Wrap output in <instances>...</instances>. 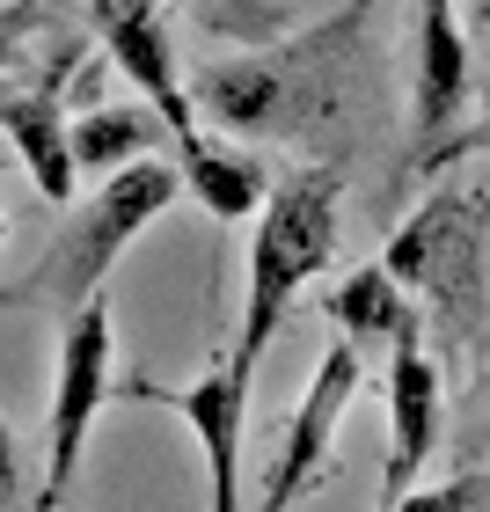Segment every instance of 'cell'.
Masks as SVG:
<instances>
[{"label":"cell","instance_id":"6da1fadb","mask_svg":"<svg viewBox=\"0 0 490 512\" xmlns=\"http://www.w3.org/2000/svg\"><path fill=\"white\" fill-rule=\"evenodd\" d=\"M366 8L330 15L308 37H286L278 52H249V59H213L191 81V110L213 118L227 139H322L344 103H352V59L366 37Z\"/></svg>","mask_w":490,"mask_h":512},{"label":"cell","instance_id":"7a4b0ae2","mask_svg":"<svg viewBox=\"0 0 490 512\" xmlns=\"http://www.w3.org/2000/svg\"><path fill=\"white\" fill-rule=\"evenodd\" d=\"M176 191H183V176L169 169V161L139 154V161H125V169H110L81 205H59L66 220L52 227V242H44L37 264L22 271L15 286H0V308H37V315L66 322L81 300H96L110 286L118 256L169 213Z\"/></svg>","mask_w":490,"mask_h":512},{"label":"cell","instance_id":"3957f363","mask_svg":"<svg viewBox=\"0 0 490 512\" xmlns=\"http://www.w3.org/2000/svg\"><path fill=\"white\" fill-rule=\"evenodd\" d=\"M344 235V169L337 161H308V169L278 176L271 198L256 205V242H249V293H242V337H235V374L256 388L271 337L286 330L293 300L308 293V278L337 256Z\"/></svg>","mask_w":490,"mask_h":512},{"label":"cell","instance_id":"277c9868","mask_svg":"<svg viewBox=\"0 0 490 512\" xmlns=\"http://www.w3.org/2000/svg\"><path fill=\"white\" fill-rule=\"evenodd\" d=\"M388 278L425 300L454 366H476L483 315H490V183H439L381 249Z\"/></svg>","mask_w":490,"mask_h":512},{"label":"cell","instance_id":"5b68a950","mask_svg":"<svg viewBox=\"0 0 490 512\" xmlns=\"http://www.w3.org/2000/svg\"><path fill=\"white\" fill-rule=\"evenodd\" d=\"M110 359H118V322H110V300L96 293L59 322V381H52V425H44V498H37V512H66L88 425L110 403Z\"/></svg>","mask_w":490,"mask_h":512},{"label":"cell","instance_id":"8992f818","mask_svg":"<svg viewBox=\"0 0 490 512\" xmlns=\"http://www.w3.org/2000/svg\"><path fill=\"white\" fill-rule=\"evenodd\" d=\"M410 169L432 176L439 154L469 125V96H476V59H469V30H461L454 0H417V30H410Z\"/></svg>","mask_w":490,"mask_h":512},{"label":"cell","instance_id":"52a82bcc","mask_svg":"<svg viewBox=\"0 0 490 512\" xmlns=\"http://www.w3.org/2000/svg\"><path fill=\"white\" fill-rule=\"evenodd\" d=\"M352 395H359V344L337 337L330 352H322L308 395L293 403L286 432H278V454H271V476H264V505L256 512H293L322 476H330V447H337V425H344V410H352Z\"/></svg>","mask_w":490,"mask_h":512},{"label":"cell","instance_id":"ba28073f","mask_svg":"<svg viewBox=\"0 0 490 512\" xmlns=\"http://www.w3.org/2000/svg\"><path fill=\"white\" fill-rule=\"evenodd\" d=\"M96 15V37H103V59L154 103V118L169 125V139L198 132V110H191V88L176 81V37H169V8L161 0H88Z\"/></svg>","mask_w":490,"mask_h":512},{"label":"cell","instance_id":"9c48e42d","mask_svg":"<svg viewBox=\"0 0 490 512\" xmlns=\"http://www.w3.org/2000/svg\"><path fill=\"white\" fill-rule=\"evenodd\" d=\"M125 403L176 410L183 425L198 432V447H205V512H242V505H235V454H242V432H249V381L235 374V366L213 359L191 388L132 381V388H125Z\"/></svg>","mask_w":490,"mask_h":512},{"label":"cell","instance_id":"30bf717a","mask_svg":"<svg viewBox=\"0 0 490 512\" xmlns=\"http://www.w3.org/2000/svg\"><path fill=\"white\" fill-rule=\"evenodd\" d=\"M439 403H447V381H439V359L425 352V330L388 344V469H381V512L417 483V469L439 447Z\"/></svg>","mask_w":490,"mask_h":512},{"label":"cell","instance_id":"8fae6325","mask_svg":"<svg viewBox=\"0 0 490 512\" xmlns=\"http://www.w3.org/2000/svg\"><path fill=\"white\" fill-rule=\"evenodd\" d=\"M66 81H74V52H59L30 88L0 81V139L15 147V161L52 205H74V183H81L74 147H66Z\"/></svg>","mask_w":490,"mask_h":512},{"label":"cell","instance_id":"7c38bea8","mask_svg":"<svg viewBox=\"0 0 490 512\" xmlns=\"http://www.w3.org/2000/svg\"><path fill=\"white\" fill-rule=\"evenodd\" d=\"M176 176L213 220H249L256 205L271 198V169L256 161L235 139H213V132H183L176 139Z\"/></svg>","mask_w":490,"mask_h":512},{"label":"cell","instance_id":"4fadbf2b","mask_svg":"<svg viewBox=\"0 0 490 512\" xmlns=\"http://www.w3.org/2000/svg\"><path fill=\"white\" fill-rule=\"evenodd\" d=\"M322 315H330L352 344H395V337L425 330L417 308H410V293L388 278V264H359L344 286H330L322 293Z\"/></svg>","mask_w":490,"mask_h":512},{"label":"cell","instance_id":"5bb4252c","mask_svg":"<svg viewBox=\"0 0 490 512\" xmlns=\"http://www.w3.org/2000/svg\"><path fill=\"white\" fill-rule=\"evenodd\" d=\"M161 132L169 125L147 118V110H132V103H88L81 118L66 125V147H74V169L110 176V169H125V161H139Z\"/></svg>","mask_w":490,"mask_h":512},{"label":"cell","instance_id":"9a60e30c","mask_svg":"<svg viewBox=\"0 0 490 512\" xmlns=\"http://www.w3.org/2000/svg\"><path fill=\"white\" fill-rule=\"evenodd\" d=\"M388 512H490V469H461L432 491H403Z\"/></svg>","mask_w":490,"mask_h":512},{"label":"cell","instance_id":"2e32d148","mask_svg":"<svg viewBox=\"0 0 490 512\" xmlns=\"http://www.w3.org/2000/svg\"><path fill=\"white\" fill-rule=\"evenodd\" d=\"M52 22H59V0H8L0 8V74L30 59V37L52 30Z\"/></svg>","mask_w":490,"mask_h":512},{"label":"cell","instance_id":"e0dca14e","mask_svg":"<svg viewBox=\"0 0 490 512\" xmlns=\"http://www.w3.org/2000/svg\"><path fill=\"white\" fill-rule=\"evenodd\" d=\"M0 512H22V454H15L8 417H0Z\"/></svg>","mask_w":490,"mask_h":512},{"label":"cell","instance_id":"ac0fdd59","mask_svg":"<svg viewBox=\"0 0 490 512\" xmlns=\"http://www.w3.org/2000/svg\"><path fill=\"white\" fill-rule=\"evenodd\" d=\"M469 154H490V118H476V125H461V139L447 154H439V169H447V161H469Z\"/></svg>","mask_w":490,"mask_h":512},{"label":"cell","instance_id":"d6986e66","mask_svg":"<svg viewBox=\"0 0 490 512\" xmlns=\"http://www.w3.org/2000/svg\"><path fill=\"white\" fill-rule=\"evenodd\" d=\"M469 30H476V44H483V66H490V0H476V8H469Z\"/></svg>","mask_w":490,"mask_h":512},{"label":"cell","instance_id":"ffe728a7","mask_svg":"<svg viewBox=\"0 0 490 512\" xmlns=\"http://www.w3.org/2000/svg\"><path fill=\"white\" fill-rule=\"evenodd\" d=\"M0 169H8V154H0ZM0 242H8V213H0Z\"/></svg>","mask_w":490,"mask_h":512},{"label":"cell","instance_id":"44dd1931","mask_svg":"<svg viewBox=\"0 0 490 512\" xmlns=\"http://www.w3.org/2000/svg\"><path fill=\"white\" fill-rule=\"evenodd\" d=\"M161 8H183V0H161Z\"/></svg>","mask_w":490,"mask_h":512}]
</instances>
